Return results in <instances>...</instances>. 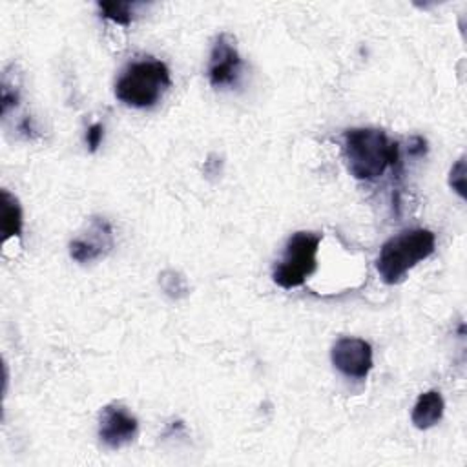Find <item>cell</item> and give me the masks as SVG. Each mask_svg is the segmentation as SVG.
Returning <instances> with one entry per match:
<instances>
[{
    "label": "cell",
    "mask_w": 467,
    "mask_h": 467,
    "mask_svg": "<svg viewBox=\"0 0 467 467\" xmlns=\"http://www.w3.org/2000/svg\"><path fill=\"white\" fill-rule=\"evenodd\" d=\"M343 157L356 179L374 181L398 162L400 148L378 128H352L343 135Z\"/></svg>",
    "instance_id": "cell-1"
},
{
    "label": "cell",
    "mask_w": 467,
    "mask_h": 467,
    "mask_svg": "<svg viewBox=\"0 0 467 467\" xmlns=\"http://www.w3.org/2000/svg\"><path fill=\"white\" fill-rule=\"evenodd\" d=\"M434 246L436 239L431 230H403L383 243L376 259V270L387 285L400 283L410 268L434 252Z\"/></svg>",
    "instance_id": "cell-2"
},
{
    "label": "cell",
    "mask_w": 467,
    "mask_h": 467,
    "mask_svg": "<svg viewBox=\"0 0 467 467\" xmlns=\"http://www.w3.org/2000/svg\"><path fill=\"white\" fill-rule=\"evenodd\" d=\"M171 86L170 69L164 62L144 58L131 62L115 82V97L126 106L151 108Z\"/></svg>",
    "instance_id": "cell-3"
},
{
    "label": "cell",
    "mask_w": 467,
    "mask_h": 467,
    "mask_svg": "<svg viewBox=\"0 0 467 467\" xmlns=\"http://www.w3.org/2000/svg\"><path fill=\"white\" fill-rule=\"evenodd\" d=\"M321 237L314 232H296L285 244L272 277L281 288H297L316 270V255Z\"/></svg>",
    "instance_id": "cell-4"
},
{
    "label": "cell",
    "mask_w": 467,
    "mask_h": 467,
    "mask_svg": "<svg viewBox=\"0 0 467 467\" xmlns=\"http://www.w3.org/2000/svg\"><path fill=\"white\" fill-rule=\"evenodd\" d=\"M113 230L104 217H91L88 228L69 243V255L77 263H91L111 252Z\"/></svg>",
    "instance_id": "cell-5"
},
{
    "label": "cell",
    "mask_w": 467,
    "mask_h": 467,
    "mask_svg": "<svg viewBox=\"0 0 467 467\" xmlns=\"http://www.w3.org/2000/svg\"><path fill=\"white\" fill-rule=\"evenodd\" d=\"M241 75V57L235 46V38L228 33H221L210 53L208 78L215 88L234 86Z\"/></svg>",
    "instance_id": "cell-6"
},
{
    "label": "cell",
    "mask_w": 467,
    "mask_h": 467,
    "mask_svg": "<svg viewBox=\"0 0 467 467\" xmlns=\"http://www.w3.org/2000/svg\"><path fill=\"white\" fill-rule=\"evenodd\" d=\"M139 421L122 405L109 403L102 409L99 418V438L109 449H120L131 443L137 436Z\"/></svg>",
    "instance_id": "cell-7"
},
{
    "label": "cell",
    "mask_w": 467,
    "mask_h": 467,
    "mask_svg": "<svg viewBox=\"0 0 467 467\" xmlns=\"http://www.w3.org/2000/svg\"><path fill=\"white\" fill-rule=\"evenodd\" d=\"M332 363L347 378L365 379L372 368V347L361 337H341L332 347Z\"/></svg>",
    "instance_id": "cell-8"
},
{
    "label": "cell",
    "mask_w": 467,
    "mask_h": 467,
    "mask_svg": "<svg viewBox=\"0 0 467 467\" xmlns=\"http://www.w3.org/2000/svg\"><path fill=\"white\" fill-rule=\"evenodd\" d=\"M443 398L438 390H427L423 394L418 396L412 412H410V420L414 423L416 429H431L434 427L441 416H443Z\"/></svg>",
    "instance_id": "cell-9"
},
{
    "label": "cell",
    "mask_w": 467,
    "mask_h": 467,
    "mask_svg": "<svg viewBox=\"0 0 467 467\" xmlns=\"http://www.w3.org/2000/svg\"><path fill=\"white\" fill-rule=\"evenodd\" d=\"M2 234L7 241L9 237L22 234V208L18 204V199L9 193L7 190H2Z\"/></svg>",
    "instance_id": "cell-10"
},
{
    "label": "cell",
    "mask_w": 467,
    "mask_h": 467,
    "mask_svg": "<svg viewBox=\"0 0 467 467\" xmlns=\"http://www.w3.org/2000/svg\"><path fill=\"white\" fill-rule=\"evenodd\" d=\"M159 285H161V288L164 290V294H166L168 297H171V299H182V297H186L188 292H190V286H188L186 277H184L182 274H179L177 270H171V268L161 272V275H159Z\"/></svg>",
    "instance_id": "cell-11"
},
{
    "label": "cell",
    "mask_w": 467,
    "mask_h": 467,
    "mask_svg": "<svg viewBox=\"0 0 467 467\" xmlns=\"http://www.w3.org/2000/svg\"><path fill=\"white\" fill-rule=\"evenodd\" d=\"M97 7L104 18H109L115 24L128 26L131 22L133 4L130 2H99Z\"/></svg>",
    "instance_id": "cell-12"
},
{
    "label": "cell",
    "mask_w": 467,
    "mask_h": 467,
    "mask_svg": "<svg viewBox=\"0 0 467 467\" xmlns=\"http://www.w3.org/2000/svg\"><path fill=\"white\" fill-rule=\"evenodd\" d=\"M449 184L451 188L463 199L465 197V159L460 157L449 173Z\"/></svg>",
    "instance_id": "cell-13"
},
{
    "label": "cell",
    "mask_w": 467,
    "mask_h": 467,
    "mask_svg": "<svg viewBox=\"0 0 467 467\" xmlns=\"http://www.w3.org/2000/svg\"><path fill=\"white\" fill-rule=\"evenodd\" d=\"M102 137H104V126L95 122L91 124L88 130H86V142L89 146V151H97V148L100 146L102 142Z\"/></svg>",
    "instance_id": "cell-14"
}]
</instances>
